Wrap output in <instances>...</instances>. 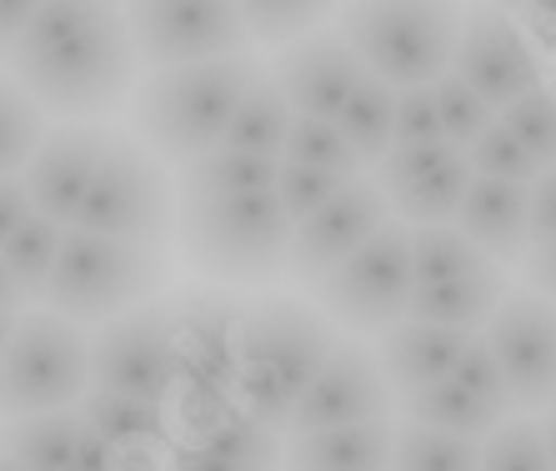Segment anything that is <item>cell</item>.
Masks as SVG:
<instances>
[{
    "label": "cell",
    "mask_w": 556,
    "mask_h": 471,
    "mask_svg": "<svg viewBox=\"0 0 556 471\" xmlns=\"http://www.w3.org/2000/svg\"><path fill=\"white\" fill-rule=\"evenodd\" d=\"M5 71L46 116L96 126V116L130 105L141 61H136L126 11L55 0L36 11V26L15 46Z\"/></svg>",
    "instance_id": "1"
},
{
    "label": "cell",
    "mask_w": 556,
    "mask_h": 471,
    "mask_svg": "<svg viewBox=\"0 0 556 471\" xmlns=\"http://www.w3.org/2000/svg\"><path fill=\"white\" fill-rule=\"evenodd\" d=\"M266 66L256 51L226 55L211 66H186L166 76H146L130 96V136L151 151L161 166H191L226 145L236 111L256 91Z\"/></svg>",
    "instance_id": "2"
},
{
    "label": "cell",
    "mask_w": 556,
    "mask_h": 471,
    "mask_svg": "<svg viewBox=\"0 0 556 471\" xmlns=\"http://www.w3.org/2000/svg\"><path fill=\"white\" fill-rule=\"evenodd\" d=\"M341 346L337 321L321 306L296 296H256L247 306V341H241V371H236V402L271 432H291L306 392L321 381L331 352Z\"/></svg>",
    "instance_id": "3"
},
{
    "label": "cell",
    "mask_w": 556,
    "mask_h": 471,
    "mask_svg": "<svg viewBox=\"0 0 556 471\" xmlns=\"http://www.w3.org/2000/svg\"><path fill=\"white\" fill-rule=\"evenodd\" d=\"M296 221L281 196H236V201H181L176 246L195 276L226 287H276L291 266Z\"/></svg>",
    "instance_id": "4"
},
{
    "label": "cell",
    "mask_w": 556,
    "mask_h": 471,
    "mask_svg": "<svg viewBox=\"0 0 556 471\" xmlns=\"http://www.w3.org/2000/svg\"><path fill=\"white\" fill-rule=\"evenodd\" d=\"M170 281V256L151 246H126L91 231H65L61 262L46 287V311L76 321V327H105L116 316L151 306Z\"/></svg>",
    "instance_id": "5"
},
{
    "label": "cell",
    "mask_w": 556,
    "mask_h": 471,
    "mask_svg": "<svg viewBox=\"0 0 556 471\" xmlns=\"http://www.w3.org/2000/svg\"><path fill=\"white\" fill-rule=\"evenodd\" d=\"M366 76L387 80L391 91H421L452 76L466 36V15L452 5H351L341 15Z\"/></svg>",
    "instance_id": "6"
},
{
    "label": "cell",
    "mask_w": 556,
    "mask_h": 471,
    "mask_svg": "<svg viewBox=\"0 0 556 471\" xmlns=\"http://www.w3.org/2000/svg\"><path fill=\"white\" fill-rule=\"evenodd\" d=\"M91 396V336L55 311H26L0 356V421L80 411Z\"/></svg>",
    "instance_id": "7"
},
{
    "label": "cell",
    "mask_w": 556,
    "mask_h": 471,
    "mask_svg": "<svg viewBox=\"0 0 556 471\" xmlns=\"http://www.w3.org/2000/svg\"><path fill=\"white\" fill-rule=\"evenodd\" d=\"M176 221H181V196H176V181L166 176V166L136 136L111 131V151L101 161L91 196L80 206L76 231L166 251L176 241Z\"/></svg>",
    "instance_id": "8"
},
{
    "label": "cell",
    "mask_w": 556,
    "mask_h": 471,
    "mask_svg": "<svg viewBox=\"0 0 556 471\" xmlns=\"http://www.w3.org/2000/svg\"><path fill=\"white\" fill-rule=\"evenodd\" d=\"M416 296V262H412V226H387L371 236L337 276H326L316 302L321 311L351 336H387L402 327Z\"/></svg>",
    "instance_id": "9"
},
{
    "label": "cell",
    "mask_w": 556,
    "mask_h": 471,
    "mask_svg": "<svg viewBox=\"0 0 556 471\" xmlns=\"http://www.w3.org/2000/svg\"><path fill=\"white\" fill-rule=\"evenodd\" d=\"M91 392L170 406L181 396V367L170 346L166 296L130 316L105 321L91 336Z\"/></svg>",
    "instance_id": "10"
},
{
    "label": "cell",
    "mask_w": 556,
    "mask_h": 471,
    "mask_svg": "<svg viewBox=\"0 0 556 471\" xmlns=\"http://www.w3.org/2000/svg\"><path fill=\"white\" fill-rule=\"evenodd\" d=\"M126 26L146 76L211 66V61L251 51L241 5H130Z\"/></svg>",
    "instance_id": "11"
},
{
    "label": "cell",
    "mask_w": 556,
    "mask_h": 471,
    "mask_svg": "<svg viewBox=\"0 0 556 471\" xmlns=\"http://www.w3.org/2000/svg\"><path fill=\"white\" fill-rule=\"evenodd\" d=\"M247 306L220 287H195L166 296L170 346L181 367V392H236L241 341H247Z\"/></svg>",
    "instance_id": "12"
},
{
    "label": "cell",
    "mask_w": 556,
    "mask_h": 471,
    "mask_svg": "<svg viewBox=\"0 0 556 471\" xmlns=\"http://www.w3.org/2000/svg\"><path fill=\"white\" fill-rule=\"evenodd\" d=\"M496 367H502L517 411L536 417L556 402V306L531 287H511L502 311L486 327Z\"/></svg>",
    "instance_id": "13"
},
{
    "label": "cell",
    "mask_w": 556,
    "mask_h": 471,
    "mask_svg": "<svg viewBox=\"0 0 556 471\" xmlns=\"http://www.w3.org/2000/svg\"><path fill=\"white\" fill-rule=\"evenodd\" d=\"M371 181L381 186L391 216L416 231V226H456L477 170H471L462 145L437 141V145H396L376 166Z\"/></svg>",
    "instance_id": "14"
},
{
    "label": "cell",
    "mask_w": 556,
    "mask_h": 471,
    "mask_svg": "<svg viewBox=\"0 0 556 471\" xmlns=\"http://www.w3.org/2000/svg\"><path fill=\"white\" fill-rule=\"evenodd\" d=\"M387 226H396V216H391L381 186H376L371 176H356L331 206L296 226L286 276L306 291H321L326 276H337L341 266H346L371 236L387 231Z\"/></svg>",
    "instance_id": "15"
},
{
    "label": "cell",
    "mask_w": 556,
    "mask_h": 471,
    "mask_svg": "<svg viewBox=\"0 0 556 471\" xmlns=\"http://www.w3.org/2000/svg\"><path fill=\"white\" fill-rule=\"evenodd\" d=\"M391 392L387 371H381V356L366 341H346L331 352L321 381L306 392L301 411L291 417V432L286 436H316V432H346V427H371V421H391Z\"/></svg>",
    "instance_id": "16"
},
{
    "label": "cell",
    "mask_w": 556,
    "mask_h": 471,
    "mask_svg": "<svg viewBox=\"0 0 556 471\" xmlns=\"http://www.w3.org/2000/svg\"><path fill=\"white\" fill-rule=\"evenodd\" d=\"M452 76H462L481 101L492 105L496 116H506L511 105H521L542 86L546 71H542L536 40H531L511 15L486 11V15H471V21H466Z\"/></svg>",
    "instance_id": "17"
},
{
    "label": "cell",
    "mask_w": 556,
    "mask_h": 471,
    "mask_svg": "<svg viewBox=\"0 0 556 471\" xmlns=\"http://www.w3.org/2000/svg\"><path fill=\"white\" fill-rule=\"evenodd\" d=\"M111 151V131L105 126H91V120H61L51 126L46 145L36 151V161L26 166V191L36 216L55 226L80 221V206L91 196L96 176H101V161Z\"/></svg>",
    "instance_id": "18"
},
{
    "label": "cell",
    "mask_w": 556,
    "mask_h": 471,
    "mask_svg": "<svg viewBox=\"0 0 556 471\" xmlns=\"http://www.w3.org/2000/svg\"><path fill=\"white\" fill-rule=\"evenodd\" d=\"M276 86L286 91L291 111L311 120H341L346 101L356 96V86L366 80V66L356 61L351 40L337 30H316L311 40L281 51V61L271 66Z\"/></svg>",
    "instance_id": "19"
},
{
    "label": "cell",
    "mask_w": 556,
    "mask_h": 471,
    "mask_svg": "<svg viewBox=\"0 0 556 471\" xmlns=\"http://www.w3.org/2000/svg\"><path fill=\"white\" fill-rule=\"evenodd\" d=\"M170 471H286V442L236 402L220 421L176 436Z\"/></svg>",
    "instance_id": "20"
},
{
    "label": "cell",
    "mask_w": 556,
    "mask_h": 471,
    "mask_svg": "<svg viewBox=\"0 0 556 471\" xmlns=\"http://www.w3.org/2000/svg\"><path fill=\"white\" fill-rule=\"evenodd\" d=\"M456 231L496 266H521L531 256V186L477 176L462 201Z\"/></svg>",
    "instance_id": "21"
},
{
    "label": "cell",
    "mask_w": 556,
    "mask_h": 471,
    "mask_svg": "<svg viewBox=\"0 0 556 471\" xmlns=\"http://www.w3.org/2000/svg\"><path fill=\"white\" fill-rule=\"evenodd\" d=\"M466 331H446V327H421V321H402L391 327L387 336L376 341V356H381V371H387L391 392L412 402V396L431 392L441 381H452V371L462 367V356L471 352Z\"/></svg>",
    "instance_id": "22"
},
{
    "label": "cell",
    "mask_w": 556,
    "mask_h": 471,
    "mask_svg": "<svg viewBox=\"0 0 556 471\" xmlns=\"http://www.w3.org/2000/svg\"><path fill=\"white\" fill-rule=\"evenodd\" d=\"M396 421L286 436V471H396Z\"/></svg>",
    "instance_id": "23"
},
{
    "label": "cell",
    "mask_w": 556,
    "mask_h": 471,
    "mask_svg": "<svg viewBox=\"0 0 556 471\" xmlns=\"http://www.w3.org/2000/svg\"><path fill=\"white\" fill-rule=\"evenodd\" d=\"M506 296H511V281H506V271L496 266V271H486V276H466V281H446V287H416L406 321L477 336V331L492 327V316L502 311Z\"/></svg>",
    "instance_id": "24"
},
{
    "label": "cell",
    "mask_w": 556,
    "mask_h": 471,
    "mask_svg": "<svg viewBox=\"0 0 556 471\" xmlns=\"http://www.w3.org/2000/svg\"><path fill=\"white\" fill-rule=\"evenodd\" d=\"M281 181V161L247 156V151H211L176 170V196L181 201H236V196H266Z\"/></svg>",
    "instance_id": "25"
},
{
    "label": "cell",
    "mask_w": 556,
    "mask_h": 471,
    "mask_svg": "<svg viewBox=\"0 0 556 471\" xmlns=\"http://www.w3.org/2000/svg\"><path fill=\"white\" fill-rule=\"evenodd\" d=\"M80 417L116 451H170L176 446V421H170V406L161 402H130V396L91 392L80 402Z\"/></svg>",
    "instance_id": "26"
},
{
    "label": "cell",
    "mask_w": 556,
    "mask_h": 471,
    "mask_svg": "<svg viewBox=\"0 0 556 471\" xmlns=\"http://www.w3.org/2000/svg\"><path fill=\"white\" fill-rule=\"evenodd\" d=\"M86 436L80 411H46V417L0 421V451L21 471H76V451Z\"/></svg>",
    "instance_id": "27"
},
{
    "label": "cell",
    "mask_w": 556,
    "mask_h": 471,
    "mask_svg": "<svg viewBox=\"0 0 556 471\" xmlns=\"http://www.w3.org/2000/svg\"><path fill=\"white\" fill-rule=\"evenodd\" d=\"M402 417L412 421V427H431V432L471 436V442H492L506 421H511L506 411L486 406L481 396H471L466 386H456V381H441V386H431V392L402 402Z\"/></svg>",
    "instance_id": "28"
},
{
    "label": "cell",
    "mask_w": 556,
    "mask_h": 471,
    "mask_svg": "<svg viewBox=\"0 0 556 471\" xmlns=\"http://www.w3.org/2000/svg\"><path fill=\"white\" fill-rule=\"evenodd\" d=\"M296 111L286 101V91L276 86V76L256 80V91L247 96V105L236 111L231 131H226V151H247V156H266V161H286V141H291Z\"/></svg>",
    "instance_id": "29"
},
{
    "label": "cell",
    "mask_w": 556,
    "mask_h": 471,
    "mask_svg": "<svg viewBox=\"0 0 556 471\" xmlns=\"http://www.w3.org/2000/svg\"><path fill=\"white\" fill-rule=\"evenodd\" d=\"M396 101H402V91H391L387 80L366 76L337 120L341 131H346V141L356 145V156H362L371 170L396 151Z\"/></svg>",
    "instance_id": "30"
},
{
    "label": "cell",
    "mask_w": 556,
    "mask_h": 471,
    "mask_svg": "<svg viewBox=\"0 0 556 471\" xmlns=\"http://www.w3.org/2000/svg\"><path fill=\"white\" fill-rule=\"evenodd\" d=\"M412 262H416V287H446V281H466V276L496 271V262H486L456 226H416Z\"/></svg>",
    "instance_id": "31"
},
{
    "label": "cell",
    "mask_w": 556,
    "mask_h": 471,
    "mask_svg": "<svg viewBox=\"0 0 556 471\" xmlns=\"http://www.w3.org/2000/svg\"><path fill=\"white\" fill-rule=\"evenodd\" d=\"M46 136H51L46 111L15 86L11 71H0V181L26 176V166L36 161Z\"/></svg>",
    "instance_id": "32"
},
{
    "label": "cell",
    "mask_w": 556,
    "mask_h": 471,
    "mask_svg": "<svg viewBox=\"0 0 556 471\" xmlns=\"http://www.w3.org/2000/svg\"><path fill=\"white\" fill-rule=\"evenodd\" d=\"M61 246H65V226L46 221V216H30V221L5 241L0 256H5L11 276L21 281L26 302H46V287H51L55 262H61Z\"/></svg>",
    "instance_id": "33"
},
{
    "label": "cell",
    "mask_w": 556,
    "mask_h": 471,
    "mask_svg": "<svg viewBox=\"0 0 556 471\" xmlns=\"http://www.w3.org/2000/svg\"><path fill=\"white\" fill-rule=\"evenodd\" d=\"M481 446L471 436L431 432L406 421L396 432V471H481Z\"/></svg>",
    "instance_id": "34"
},
{
    "label": "cell",
    "mask_w": 556,
    "mask_h": 471,
    "mask_svg": "<svg viewBox=\"0 0 556 471\" xmlns=\"http://www.w3.org/2000/svg\"><path fill=\"white\" fill-rule=\"evenodd\" d=\"M286 161L311 170H331V176H351V181L366 170V161L356 156V145L346 141L337 120H311V116H296L291 141H286Z\"/></svg>",
    "instance_id": "35"
},
{
    "label": "cell",
    "mask_w": 556,
    "mask_h": 471,
    "mask_svg": "<svg viewBox=\"0 0 556 471\" xmlns=\"http://www.w3.org/2000/svg\"><path fill=\"white\" fill-rule=\"evenodd\" d=\"M481 471H552L542 417H511L481 446Z\"/></svg>",
    "instance_id": "36"
},
{
    "label": "cell",
    "mask_w": 556,
    "mask_h": 471,
    "mask_svg": "<svg viewBox=\"0 0 556 471\" xmlns=\"http://www.w3.org/2000/svg\"><path fill=\"white\" fill-rule=\"evenodd\" d=\"M431 91H437V105H441V131H446L452 145H462V151H471V145L502 120L462 76H441Z\"/></svg>",
    "instance_id": "37"
},
{
    "label": "cell",
    "mask_w": 556,
    "mask_h": 471,
    "mask_svg": "<svg viewBox=\"0 0 556 471\" xmlns=\"http://www.w3.org/2000/svg\"><path fill=\"white\" fill-rule=\"evenodd\" d=\"M502 126L542 161V170H556V76H546L521 105H511Z\"/></svg>",
    "instance_id": "38"
},
{
    "label": "cell",
    "mask_w": 556,
    "mask_h": 471,
    "mask_svg": "<svg viewBox=\"0 0 556 471\" xmlns=\"http://www.w3.org/2000/svg\"><path fill=\"white\" fill-rule=\"evenodd\" d=\"M466 161H471V170L477 176H486V181H517V186H536L546 176L542 161L531 156L527 145L517 141V136L506 131L502 120H496L492 131L481 136L471 151H466Z\"/></svg>",
    "instance_id": "39"
},
{
    "label": "cell",
    "mask_w": 556,
    "mask_h": 471,
    "mask_svg": "<svg viewBox=\"0 0 556 471\" xmlns=\"http://www.w3.org/2000/svg\"><path fill=\"white\" fill-rule=\"evenodd\" d=\"M241 21L251 30V46H301L326 21V5H241Z\"/></svg>",
    "instance_id": "40"
},
{
    "label": "cell",
    "mask_w": 556,
    "mask_h": 471,
    "mask_svg": "<svg viewBox=\"0 0 556 471\" xmlns=\"http://www.w3.org/2000/svg\"><path fill=\"white\" fill-rule=\"evenodd\" d=\"M351 186V176H331V170H311V166H291L281 161V181H276V196H281L286 216L291 221H311L316 211H326L331 201Z\"/></svg>",
    "instance_id": "41"
},
{
    "label": "cell",
    "mask_w": 556,
    "mask_h": 471,
    "mask_svg": "<svg viewBox=\"0 0 556 471\" xmlns=\"http://www.w3.org/2000/svg\"><path fill=\"white\" fill-rule=\"evenodd\" d=\"M452 381L456 386H466L471 396H481L486 406H496V411H517V402H511V386H506V377H502V367H496V356H492V346H486V336H477L471 341V352L462 356V367L452 371Z\"/></svg>",
    "instance_id": "42"
},
{
    "label": "cell",
    "mask_w": 556,
    "mask_h": 471,
    "mask_svg": "<svg viewBox=\"0 0 556 471\" xmlns=\"http://www.w3.org/2000/svg\"><path fill=\"white\" fill-rule=\"evenodd\" d=\"M437 141H446L437 91L431 86L402 91V101H396V145H437Z\"/></svg>",
    "instance_id": "43"
},
{
    "label": "cell",
    "mask_w": 556,
    "mask_h": 471,
    "mask_svg": "<svg viewBox=\"0 0 556 471\" xmlns=\"http://www.w3.org/2000/svg\"><path fill=\"white\" fill-rule=\"evenodd\" d=\"M556 246V170L531 186V251Z\"/></svg>",
    "instance_id": "44"
},
{
    "label": "cell",
    "mask_w": 556,
    "mask_h": 471,
    "mask_svg": "<svg viewBox=\"0 0 556 471\" xmlns=\"http://www.w3.org/2000/svg\"><path fill=\"white\" fill-rule=\"evenodd\" d=\"M36 216V206H30V191H26V176H11V181H0V251H5V241H11L21 226Z\"/></svg>",
    "instance_id": "45"
},
{
    "label": "cell",
    "mask_w": 556,
    "mask_h": 471,
    "mask_svg": "<svg viewBox=\"0 0 556 471\" xmlns=\"http://www.w3.org/2000/svg\"><path fill=\"white\" fill-rule=\"evenodd\" d=\"M36 11L40 5H26V0H11V5H0V66L15 55V46L26 40V30L36 26Z\"/></svg>",
    "instance_id": "46"
},
{
    "label": "cell",
    "mask_w": 556,
    "mask_h": 471,
    "mask_svg": "<svg viewBox=\"0 0 556 471\" xmlns=\"http://www.w3.org/2000/svg\"><path fill=\"white\" fill-rule=\"evenodd\" d=\"M521 276H527V287L536 291V296H546V302L556 306V246H536L521 262Z\"/></svg>",
    "instance_id": "47"
},
{
    "label": "cell",
    "mask_w": 556,
    "mask_h": 471,
    "mask_svg": "<svg viewBox=\"0 0 556 471\" xmlns=\"http://www.w3.org/2000/svg\"><path fill=\"white\" fill-rule=\"evenodd\" d=\"M527 15H531V21H527L531 36L546 46V55H556V5H531ZM542 46H536V51H542Z\"/></svg>",
    "instance_id": "48"
},
{
    "label": "cell",
    "mask_w": 556,
    "mask_h": 471,
    "mask_svg": "<svg viewBox=\"0 0 556 471\" xmlns=\"http://www.w3.org/2000/svg\"><path fill=\"white\" fill-rule=\"evenodd\" d=\"M111 471H170V451H116Z\"/></svg>",
    "instance_id": "49"
},
{
    "label": "cell",
    "mask_w": 556,
    "mask_h": 471,
    "mask_svg": "<svg viewBox=\"0 0 556 471\" xmlns=\"http://www.w3.org/2000/svg\"><path fill=\"white\" fill-rule=\"evenodd\" d=\"M0 311L26 316V291H21V281H15V276H11V266H5V256H0Z\"/></svg>",
    "instance_id": "50"
},
{
    "label": "cell",
    "mask_w": 556,
    "mask_h": 471,
    "mask_svg": "<svg viewBox=\"0 0 556 471\" xmlns=\"http://www.w3.org/2000/svg\"><path fill=\"white\" fill-rule=\"evenodd\" d=\"M15 321H21V316L0 311V356H5V346H11V336H15Z\"/></svg>",
    "instance_id": "51"
},
{
    "label": "cell",
    "mask_w": 556,
    "mask_h": 471,
    "mask_svg": "<svg viewBox=\"0 0 556 471\" xmlns=\"http://www.w3.org/2000/svg\"><path fill=\"white\" fill-rule=\"evenodd\" d=\"M542 432H546V451H552V471H556V411L542 417Z\"/></svg>",
    "instance_id": "52"
},
{
    "label": "cell",
    "mask_w": 556,
    "mask_h": 471,
    "mask_svg": "<svg viewBox=\"0 0 556 471\" xmlns=\"http://www.w3.org/2000/svg\"><path fill=\"white\" fill-rule=\"evenodd\" d=\"M0 471H21V467H15V461L5 457V451H0Z\"/></svg>",
    "instance_id": "53"
}]
</instances>
